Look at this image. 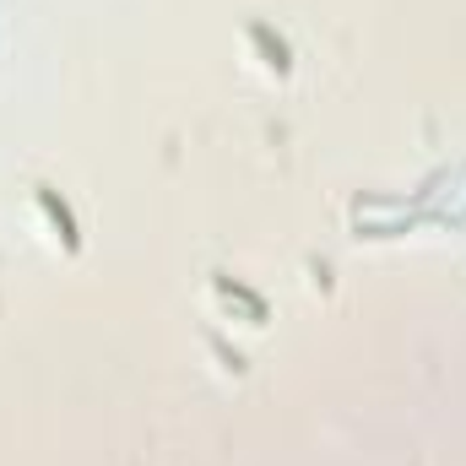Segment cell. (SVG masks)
<instances>
[{
  "instance_id": "1",
  "label": "cell",
  "mask_w": 466,
  "mask_h": 466,
  "mask_svg": "<svg viewBox=\"0 0 466 466\" xmlns=\"http://www.w3.org/2000/svg\"><path fill=\"white\" fill-rule=\"evenodd\" d=\"M38 206H44V211H50V218L60 223V233H65V244L76 249V228H71V211H65V206L55 201V190H38Z\"/></svg>"
}]
</instances>
